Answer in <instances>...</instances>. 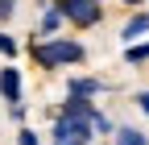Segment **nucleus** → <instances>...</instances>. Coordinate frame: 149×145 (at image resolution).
<instances>
[{"label": "nucleus", "mask_w": 149, "mask_h": 145, "mask_svg": "<svg viewBox=\"0 0 149 145\" xmlns=\"http://www.w3.org/2000/svg\"><path fill=\"white\" fill-rule=\"evenodd\" d=\"M29 58L42 70H62V66L87 62V46L74 42V38H33L29 42Z\"/></svg>", "instance_id": "1"}, {"label": "nucleus", "mask_w": 149, "mask_h": 145, "mask_svg": "<svg viewBox=\"0 0 149 145\" xmlns=\"http://www.w3.org/2000/svg\"><path fill=\"white\" fill-rule=\"evenodd\" d=\"M62 13V21L74 29H95L104 21V0H50Z\"/></svg>", "instance_id": "2"}, {"label": "nucleus", "mask_w": 149, "mask_h": 145, "mask_svg": "<svg viewBox=\"0 0 149 145\" xmlns=\"http://www.w3.org/2000/svg\"><path fill=\"white\" fill-rule=\"evenodd\" d=\"M91 141H95L91 120H79V116H54V124H50V145H91Z\"/></svg>", "instance_id": "3"}, {"label": "nucleus", "mask_w": 149, "mask_h": 145, "mask_svg": "<svg viewBox=\"0 0 149 145\" xmlns=\"http://www.w3.org/2000/svg\"><path fill=\"white\" fill-rule=\"evenodd\" d=\"M0 100H4L8 108L13 104H25V83H21V70H17L13 62L0 66Z\"/></svg>", "instance_id": "4"}, {"label": "nucleus", "mask_w": 149, "mask_h": 145, "mask_svg": "<svg viewBox=\"0 0 149 145\" xmlns=\"http://www.w3.org/2000/svg\"><path fill=\"white\" fill-rule=\"evenodd\" d=\"M62 13L50 4V0H37V33L33 38H58V29H62Z\"/></svg>", "instance_id": "5"}, {"label": "nucleus", "mask_w": 149, "mask_h": 145, "mask_svg": "<svg viewBox=\"0 0 149 145\" xmlns=\"http://www.w3.org/2000/svg\"><path fill=\"white\" fill-rule=\"evenodd\" d=\"M104 91H108V83H104V79H95V75H70V79H66V96L95 100V96H104Z\"/></svg>", "instance_id": "6"}, {"label": "nucleus", "mask_w": 149, "mask_h": 145, "mask_svg": "<svg viewBox=\"0 0 149 145\" xmlns=\"http://www.w3.org/2000/svg\"><path fill=\"white\" fill-rule=\"evenodd\" d=\"M145 33H149V13L141 8V13H133V17L124 21V29H120V42H124V46H133V42H141V38H145Z\"/></svg>", "instance_id": "7"}, {"label": "nucleus", "mask_w": 149, "mask_h": 145, "mask_svg": "<svg viewBox=\"0 0 149 145\" xmlns=\"http://www.w3.org/2000/svg\"><path fill=\"white\" fill-rule=\"evenodd\" d=\"M116 145H149V137L141 133V129H133V124H116Z\"/></svg>", "instance_id": "8"}, {"label": "nucleus", "mask_w": 149, "mask_h": 145, "mask_svg": "<svg viewBox=\"0 0 149 145\" xmlns=\"http://www.w3.org/2000/svg\"><path fill=\"white\" fill-rule=\"evenodd\" d=\"M124 62L128 66H141V62H149V42H133L124 50Z\"/></svg>", "instance_id": "9"}, {"label": "nucleus", "mask_w": 149, "mask_h": 145, "mask_svg": "<svg viewBox=\"0 0 149 145\" xmlns=\"http://www.w3.org/2000/svg\"><path fill=\"white\" fill-rule=\"evenodd\" d=\"M17 54H21V46H17V38H13V33H4V29H0V58H4V62H13Z\"/></svg>", "instance_id": "10"}, {"label": "nucleus", "mask_w": 149, "mask_h": 145, "mask_svg": "<svg viewBox=\"0 0 149 145\" xmlns=\"http://www.w3.org/2000/svg\"><path fill=\"white\" fill-rule=\"evenodd\" d=\"M91 129H95V137H108V133H116V124H112L100 108H95V116H91Z\"/></svg>", "instance_id": "11"}, {"label": "nucleus", "mask_w": 149, "mask_h": 145, "mask_svg": "<svg viewBox=\"0 0 149 145\" xmlns=\"http://www.w3.org/2000/svg\"><path fill=\"white\" fill-rule=\"evenodd\" d=\"M17 145H42V133L37 129H17Z\"/></svg>", "instance_id": "12"}, {"label": "nucleus", "mask_w": 149, "mask_h": 145, "mask_svg": "<svg viewBox=\"0 0 149 145\" xmlns=\"http://www.w3.org/2000/svg\"><path fill=\"white\" fill-rule=\"evenodd\" d=\"M13 17H17V0H0V29H4Z\"/></svg>", "instance_id": "13"}, {"label": "nucleus", "mask_w": 149, "mask_h": 145, "mask_svg": "<svg viewBox=\"0 0 149 145\" xmlns=\"http://www.w3.org/2000/svg\"><path fill=\"white\" fill-rule=\"evenodd\" d=\"M133 104H137V108H141V112L149 116V87H145V91H137V96H133Z\"/></svg>", "instance_id": "14"}, {"label": "nucleus", "mask_w": 149, "mask_h": 145, "mask_svg": "<svg viewBox=\"0 0 149 145\" xmlns=\"http://www.w3.org/2000/svg\"><path fill=\"white\" fill-rule=\"evenodd\" d=\"M120 4H124V8H141L145 0H120Z\"/></svg>", "instance_id": "15"}]
</instances>
